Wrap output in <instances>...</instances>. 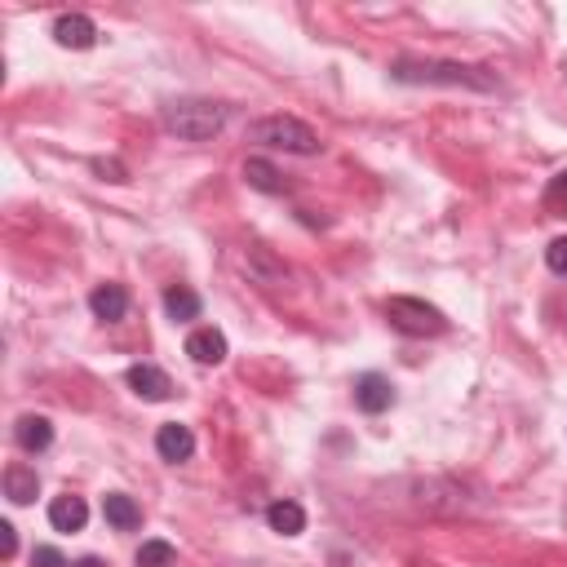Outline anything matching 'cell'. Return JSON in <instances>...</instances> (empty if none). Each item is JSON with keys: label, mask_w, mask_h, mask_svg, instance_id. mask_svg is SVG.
<instances>
[{"label": "cell", "mask_w": 567, "mask_h": 567, "mask_svg": "<svg viewBox=\"0 0 567 567\" xmlns=\"http://www.w3.org/2000/svg\"><path fill=\"white\" fill-rule=\"evenodd\" d=\"M164 311H169V319H200V293L187 284H169L164 288Z\"/></svg>", "instance_id": "cell-16"}, {"label": "cell", "mask_w": 567, "mask_h": 567, "mask_svg": "<svg viewBox=\"0 0 567 567\" xmlns=\"http://www.w3.org/2000/svg\"><path fill=\"white\" fill-rule=\"evenodd\" d=\"M266 523H271V532H280V536H302L306 532V510L297 501H271Z\"/></svg>", "instance_id": "cell-13"}, {"label": "cell", "mask_w": 567, "mask_h": 567, "mask_svg": "<svg viewBox=\"0 0 567 567\" xmlns=\"http://www.w3.org/2000/svg\"><path fill=\"white\" fill-rule=\"evenodd\" d=\"M156 452L164 461H187L195 452V435L191 426H182V421H169V426L156 430Z\"/></svg>", "instance_id": "cell-8"}, {"label": "cell", "mask_w": 567, "mask_h": 567, "mask_svg": "<svg viewBox=\"0 0 567 567\" xmlns=\"http://www.w3.org/2000/svg\"><path fill=\"white\" fill-rule=\"evenodd\" d=\"M14 550H18V532H14V523H0V554H5V559H14Z\"/></svg>", "instance_id": "cell-22"}, {"label": "cell", "mask_w": 567, "mask_h": 567, "mask_svg": "<svg viewBox=\"0 0 567 567\" xmlns=\"http://www.w3.org/2000/svg\"><path fill=\"white\" fill-rule=\"evenodd\" d=\"M386 319L395 333L404 337H439L448 333V319H443L439 306L421 302V297H390L386 302Z\"/></svg>", "instance_id": "cell-4"}, {"label": "cell", "mask_w": 567, "mask_h": 567, "mask_svg": "<svg viewBox=\"0 0 567 567\" xmlns=\"http://www.w3.org/2000/svg\"><path fill=\"white\" fill-rule=\"evenodd\" d=\"M222 125H226V107L209 98H178L164 107V129L178 133L182 142H209L222 133Z\"/></svg>", "instance_id": "cell-2"}, {"label": "cell", "mask_w": 567, "mask_h": 567, "mask_svg": "<svg viewBox=\"0 0 567 567\" xmlns=\"http://www.w3.org/2000/svg\"><path fill=\"white\" fill-rule=\"evenodd\" d=\"M14 439H18V448H23V452H45L49 443H54V421H49V417H36V412H27V417H18Z\"/></svg>", "instance_id": "cell-10"}, {"label": "cell", "mask_w": 567, "mask_h": 567, "mask_svg": "<svg viewBox=\"0 0 567 567\" xmlns=\"http://www.w3.org/2000/svg\"><path fill=\"white\" fill-rule=\"evenodd\" d=\"M94 169L98 173H111V182H125V169H120L116 160H94Z\"/></svg>", "instance_id": "cell-23"}, {"label": "cell", "mask_w": 567, "mask_h": 567, "mask_svg": "<svg viewBox=\"0 0 567 567\" xmlns=\"http://www.w3.org/2000/svg\"><path fill=\"white\" fill-rule=\"evenodd\" d=\"M390 76L404 85H466V89H497V76L488 67H466V63H417V58H399Z\"/></svg>", "instance_id": "cell-1"}, {"label": "cell", "mask_w": 567, "mask_h": 567, "mask_svg": "<svg viewBox=\"0 0 567 567\" xmlns=\"http://www.w3.org/2000/svg\"><path fill=\"white\" fill-rule=\"evenodd\" d=\"M54 40L63 49H94L98 45V27H94V18H85V14H63L54 23Z\"/></svg>", "instance_id": "cell-7"}, {"label": "cell", "mask_w": 567, "mask_h": 567, "mask_svg": "<svg viewBox=\"0 0 567 567\" xmlns=\"http://www.w3.org/2000/svg\"><path fill=\"white\" fill-rule=\"evenodd\" d=\"M102 514H107V523L116 532H133L142 523V510L133 505V497H125V492H111V497H102Z\"/></svg>", "instance_id": "cell-14"}, {"label": "cell", "mask_w": 567, "mask_h": 567, "mask_svg": "<svg viewBox=\"0 0 567 567\" xmlns=\"http://www.w3.org/2000/svg\"><path fill=\"white\" fill-rule=\"evenodd\" d=\"M138 567H173V545L169 541H142Z\"/></svg>", "instance_id": "cell-18"}, {"label": "cell", "mask_w": 567, "mask_h": 567, "mask_svg": "<svg viewBox=\"0 0 567 567\" xmlns=\"http://www.w3.org/2000/svg\"><path fill=\"white\" fill-rule=\"evenodd\" d=\"M129 386L138 399H147V404H164V399L173 395V381L160 373L156 364H133L129 368Z\"/></svg>", "instance_id": "cell-5"}, {"label": "cell", "mask_w": 567, "mask_h": 567, "mask_svg": "<svg viewBox=\"0 0 567 567\" xmlns=\"http://www.w3.org/2000/svg\"><path fill=\"white\" fill-rule=\"evenodd\" d=\"M545 204H550L554 213H567V169L545 187Z\"/></svg>", "instance_id": "cell-19"}, {"label": "cell", "mask_w": 567, "mask_h": 567, "mask_svg": "<svg viewBox=\"0 0 567 567\" xmlns=\"http://www.w3.org/2000/svg\"><path fill=\"white\" fill-rule=\"evenodd\" d=\"M32 563H36V567H67V559H63V554L54 550V545H36Z\"/></svg>", "instance_id": "cell-21"}, {"label": "cell", "mask_w": 567, "mask_h": 567, "mask_svg": "<svg viewBox=\"0 0 567 567\" xmlns=\"http://www.w3.org/2000/svg\"><path fill=\"white\" fill-rule=\"evenodd\" d=\"M49 523H54L58 532H80L89 523V505L80 501V497H54L49 501Z\"/></svg>", "instance_id": "cell-12"}, {"label": "cell", "mask_w": 567, "mask_h": 567, "mask_svg": "<svg viewBox=\"0 0 567 567\" xmlns=\"http://www.w3.org/2000/svg\"><path fill=\"white\" fill-rule=\"evenodd\" d=\"M253 142H262V147H271V151H288V156H315V151L324 147L319 133L297 116H262L253 125Z\"/></svg>", "instance_id": "cell-3"}, {"label": "cell", "mask_w": 567, "mask_h": 567, "mask_svg": "<svg viewBox=\"0 0 567 567\" xmlns=\"http://www.w3.org/2000/svg\"><path fill=\"white\" fill-rule=\"evenodd\" d=\"M71 567H102L98 559H80V563H71Z\"/></svg>", "instance_id": "cell-24"}, {"label": "cell", "mask_w": 567, "mask_h": 567, "mask_svg": "<svg viewBox=\"0 0 567 567\" xmlns=\"http://www.w3.org/2000/svg\"><path fill=\"white\" fill-rule=\"evenodd\" d=\"M89 311H94L102 324H116V319H125V311H129V293L120 284H98L94 293H89Z\"/></svg>", "instance_id": "cell-9"}, {"label": "cell", "mask_w": 567, "mask_h": 567, "mask_svg": "<svg viewBox=\"0 0 567 567\" xmlns=\"http://www.w3.org/2000/svg\"><path fill=\"white\" fill-rule=\"evenodd\" d=\"M36 492H40V479H36L32 466H9L5 470V497L14 501V505L36 501Z\"/></svg>", "instance_id": "cell-17"}, {"label": "cell", "mask_w": 567, "mask_h": 567, "mask_svg": "<svg viewBox=\"0 0 567 567\" xmlns=\"http://www.w3.org/2000/svg\"><path fill=\"white\" fill-rule=\"evenodd\" d=\"M244 182H249L253 191H262V195H284L288 182L280 178V169H275L271 160H244Z\"/></svg>", "instance_id": "cell-15"}, {"label": "cell", "mask_w": 567, "mask_h": 567, "mask_svg": "<svg viewBox=\"0 0 567 567\" xmlns=\"http://www.w3.org/2000/svg\"><path fill=\"white\" fill-rule=\"evenodd\" d=\"M187 355L195 359V364L213 368L226 359V337L218 333V328H195V333L187 337Z\"/></svg>", "instance_id": "cell-11"}, {"label": "cell", "mask_w": 567, "mask_h": 567, "mask_svg": "<svg viewBox=\"0 0 567 567\" xmlns=\"http://www.w3.org/2000/svg\"><path fill=\"white\" fill-rule=\"evenodd\" d=\"M355 404L368 412V417H377V412H386L395 404V386H390L381 373H364L355 381Z\"/></svg>", "instance_id": "cell-6"}, {"label": "cell", "mask_w": 567, "mask_h": 567, "mask_svg": "<svg viewBox=\"0 0 567 567\" xmlns=\"http://www.w3.org/2000/svg\"><path fill=\"white\" fill-rule=\"evenodd\" d=\"M545 262H550V271H554V275H567V235H563V240H554L550 249H545Z\"/></svg>", "instance_id": "cell-20"}]
</instances>
